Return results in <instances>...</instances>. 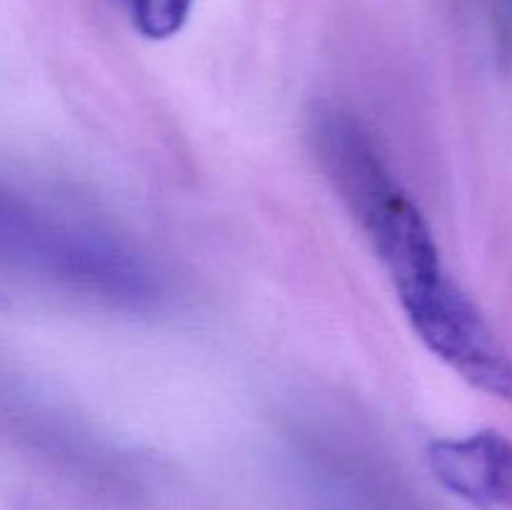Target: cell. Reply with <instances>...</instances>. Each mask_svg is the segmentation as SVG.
Masks as SVG:
<instances>
[{"label":"cell","mask_w":512,"mask_h":510,"mask_svg":"<svg viewBox=\"0 0 512 510\" xmlns=\"http://www.w3.org/2000/svg\"><path fill=\"white\" fill-rule=\"evenodd\" d=\"M310 143L325 178L368 238L420 343L453 373L490 360L498 333L440 258L438 240L413 195L348 110L318 105Z\"/></svg>","instance_id":"cell-1"},{"label":"cell","mask_w":512,"mask_h":510,"mask_svg":"<svg viewBox=\"0 0 512 510\" xmlns=\"http://www.w3.org/2000/svg\"><path fill=\"white\" fill-rule=\"evenodd\" d=\"M0 265L108 293V250L0 185Z\"/></svg>","instance_id":"cell-2"},{"label":"cell","mask_w":512,"mask_h":510,"mask_svg":"<svg viewBox=\"0 0 512 510\" xmlns=\"http://www.w3.org/2000/svg\"><path fill=\"white\" fill-rule=\"evenodd\" d=\"M433 478L448 493L483 510L512 505V440L495 430L433 440L425 450Z\"/></svg>","instance_id":"cell-3"},{"label":"cell","mask_w":512,"mask_h":510,"mask_svg":"<svg viewBox=\"0 0 512 510\" xmlns=\"http://www.w3.org/2000/svg\"><path fill=\"white\" fill-rule=\"evenodd\" d=\"M193 0H130L133 25L143 38L168 40L185 25Z\"/></svg>","instance_id":"cell-4"}]
</instances>
